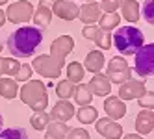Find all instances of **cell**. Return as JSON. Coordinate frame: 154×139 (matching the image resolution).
Instances as JSON below:
<instances>
[{"label": "cell", "mask_w": 154, "mask_h": 139, "mask_svg": "<svg viewBox=\"0 0 154 139\" xmlns=\"http://www.w3.org/2000/svg\"><path fill=\"white\" fill-rule=\"evenodd\" d=\"M141 13H143V19H145L149 24H154V0H145V2H143Z\"/></svg>", "instance_id": "obj_30"}, {"label": "cell", "mask_w": 154, "mask_h": 139, "mask_svg": "<svg viewBox=\"0 0 154 139\" xmlns=\"http://www.w3.org/2000/svg\"><path fill=\"white\" fill-rule=\"evenodd\" d=\"M104 110H106L108 119L119 121V119H123V117L126 115V104H125V100H121L119 97L112 95V97L104 98Z\"/></svg>", "instance_id": "obj_11"}, {"label": "cell", "mask_w": 154, "mask_h": 139, "mask_svg": "<svg viewBox=\"0 0 154 139\" xmlns=\"http://www.w3.org/2000/svg\"><path fill=\"white\" fill-rule=\"evenodd\" d=\"M84 74H85V69L82 63L78 61H72L67 65V80L72 82V83H80L84 80Z\"/></svg>", "instance_id": "obj_24"}, {"label": "cell", "mask_w": 154, "mask_h": 139, "mask_svg": "<svg viewBox=\"0 0 154 139\" xmlns=\"http://www.w3.org/2000/svg\"><path fill=\"white\" fill-rule=\"evenodd\" d=\"M123 139H143V137H141L139 134H126Z\"/></svg>", "instance_id": "obj_37"}, {"label": "cell", "mask_w": 154, "mask_h": 139, "mask_svg": "<svg viewBox=\"0 0 154 139\" xmlns=\"http://www.w3.org/2000/svg\"><path fill=\"white\" fill-rule=\"evenodd\" d=\"M2 126H4V117H2V113H0V132H2Z\"/></svg>", "instance_id": "obj_39"}, {"label": "cell", "mask_w": 154, "mask_h": 139, "mask_svg": "<svg viewBox=\"0 0 154 139\" xmlns=\"http://www.w3.org/2000/svg\"><path fill=\"white\" fill-rule=\"evenodd\" d=\"M87 85H89L93 97H106V95L112 93V82L106 78V74H100V72H97Z\"/></svg>", "instance_id": "obj_14"}, {"label": "cell", "mask_w": 154, "mask_h": 139, "mask_svg": "<svg viewBox=\"0 0 154 139\" xmlns=\"http://www.w3.org/2000/svg\"><path fill=\"white\" fill-rule=\"evenodd\" d=\"M121 4H123V0H102L98 6H100V9L104 13H115L121 8Z\"/></svg>", "instance_id": "obj_32"}, {"label": "cell", "mask_w": 154, "mask_h": 139, "mask_svg": "<svg viewBox=\"0 0 154 139\" xmlns=\"http://www.w3.org/2000/svg\"><path fill=\"white\" fill-rule=\"evenodd\" d=\"M119 24H121V17L117 13H102L100 19H98V28L104 32H112L119 28Z\"/></svg>", "instance_id": "obj_22"}, {"label": "cell", "mask_w": 154, "mask_h": 139, "mask_svg": "<svg viewBox=\"0 0 154 139\" xmlns=\"http://www.w3.org/2000/svg\"><path fill=\"white\" fill-rule=\"evenodd\" d=\"M95 122L97 132L106 139H121V135H123V124H119L117 121L104 117V119H97Z\"/></svg>", "instance_id": "obj_9"}, {"label": "cell", "mask_w": 154, "mask_h": 139, "mask_svg": "<svg viewBox=\"0 0 154 139\" xmlns=\"http://www.w3.org/2000/svg\"><path fill=\"white\" fill-rule=\"evenodd\" d=\"M20 67L19 59L15 58H0V78L2 76H15Z\"/></svg>", "instance_id": "obj_21"}, {"label": "cell", "mask_w": 154, "mask_h": 139, "mask_svg": "<svg viewBox=\"0 0 154 139\" xmlns=\"http://www.w3.org/2000/svg\"><path fill=\"white\" fill-rule=\"evenodd\" d=\"M134 58H136L134 71L141 78H150L154 74V43L143 45L134 54Z\"/></svg>", "instance_id": "obj_5"}, {"label": "cell", "mask_w": 154, "mask_h": 139, "mask_svg": "<svg viewBox=\"0 0 154 139\" xmlns=\"http://www.w3.org/2000/svg\"><path fill=\"white\" fill-rule=\"evenodd\" d=\"M69 2H76V0H69Z\"/></svg>", "instance_id": "obj_43"}, {"label": "cell", "mask_w": 154, "mask_h": 139, "mask_svg": "<svg viewBox=\"0 0 154 139\" xmlns=\"http://www.w3.org/2000/svg\"><path fill=\"white\" fill-rule=\"evenodd\" d=\"M74 87H76V83H72L69 80H61V82L56 83V95L60 97V100H67V98L72 97Z\"/></svg>", "instance_id": "obj_26"}, {"label": "cell", "mask_w": 154, "mask_h": 139, "mask_svg": "<svg viewBox=\"0 0 154 139\" xmlns=\"http://www.w3.org/2000/svg\"><path fill=\"white\" fill-rule=\"evenodd\" d=\"M87 2H97V0H87Z\"/></svg>", "instance_id": "obj_42"}, {"label": "cell", "mask_w": 154, "mask_h": 139, "mask_svg": "<svg viewBox=\"0 0 154 139\" xmlns=\"http://www.w3.org/2000/svg\"><path fill=\"white\" fill-rule=\"evenodd\" d=\"M52 15H58L63 20H76L80 11V6H76L74 2H69V0H56V4L50 8Z\"/></svg>", "instance_id": "obj_10"}, {"label": "cell", "mask_w": 154, "mask_h": 139, "mask_svg": "<svg viewBox=\"0 0 154 139\" xmlns=\"http://www.w3.org/2000/svg\"><path fill=\"white\" fill-rule=\"evenodd\" d=\"M50 121H58V122H67L74 117V106L69 100H58L54 104L52 111L48 113Z\"/></svg>", "instance_id": "obj_12"}, {"label": "cell", "mask_w": 154, "mask_h": 139, "mask_svg": "<svg viewBox=\"0 0 154 139\" xmlns=\"http://www.w3.org/2000/svg\"><path fill=\"white\" fill-rule=\"evenodd\" d=\"M72 98L74 102L80 106H89L91 104V98H93V93L89 89V85L87 83H76V87H74V93H72Z\"/></svg>", "instance_id": "obj_18"}, {"label": "cell", "mask_w": 154, "mask_h": 139, "mask_svg": "<svg viewBox=\"0 0 154 139\" xmlns=\"http://www.w3.org/2000/svg\"><path fill=\"white\" fill-rule=\"evenodd\" d=\"M45 139H60V137H56V135H52V134L47 132V134H45Z\"/></svg>", "instance_id": "obj_38"}, {"label": "cell", "mask_w": 154, "mask_h": 139, "mask_svg": "<svg viewBox=\"0 0 154 139\" xmlns=\"http://www.w3.org/2000/svg\"><path fill=\"white\" fill-rule=\"evenodd\" d=\"M91 41H95V45L100 50H109V48H112V34L100 30L98 26H97V32H95V35H93Z\"/></svg>", "instance_id": "obj_25"}, {"label": "cell", "mask_w": 154, "mask_h": 139, "mask_svg": "<svg viewBox=\"0 0 154 139\" xmlns=\"http://www.w3.org/2000/svg\"><path fill=\"white\" fill-rule=\"evenodd\" d=\"M50 122V117L47 111H34L30 117V124L35 128V130H45L47 124Z\"/></svg>", "instance_id": "obj_27"}, {"label": "cell", "mask_w": 154, "mask_h": 139, "mask_svg": "<svg viewBox=\"0 0 154 139\" xmlns=\"http://www.w3.org/2000/svg\"><path fill=\"white\" fill-rule=\"evenodd\" d=\"M65 139H91V137L87 134V130H84V128H69Z\"/></svg>", "instance_id": "obj_33"}, {"label": "cell", "mask_w": 154, "mask_h": 139, "mask_svg": "<svg viewBox=\"0 0 154 139\" xmlns=\"http://www.w3.org/2000/svg\"><path fill=\"white\" fill-rule=\"evenodd\" d=\"M0 52H2V41H0Z\"/></svg>", "instance_id": "obj_41"}, {"label": "cell", "mask_w": 154, "mask_h": 139, "mask_svg": "<svg viewBox=\"0 0 154 139\" xmlns=\"http://www.w3.org/2000/svg\"><path fill=\"white\" fill-rule=\"evenodd\" d=\"M100 15H102V9H100V6H98L97 2H85L80 8V11H78V19L85 26L97 24L98 19H100Z\"/></svg>", "instance_id": "obj_13"}, {"label": "cell", "mask_w": 154, "mask_h": 139, "mask_svg": "<svg viewBox=\"0 0 154 139\" xmlns=\"http://www.w3.org/2000/svg\"><path fill=\"white\" fill-rule=\"evenodd\" d=\"M106 78L112 83H125L132 78V69L123 56H113L106 67Z\"/></svg>", "instance_id": "obj_6"}, {"label": "cell", "mask_w": 154, "mask_h": 139, "mask_svg": "<svg viewBox=\"0 0 154 139\" xmlns=\"http://www.w3.org/2000/svg\"><path fill=\"white\" fill-rule=\"evenodd\" d=\"M8 2H9V0H0V6H6Z\"/></svg>", "instance_id": "obj_40"}, {"label": "cell", "mask_w": 154, "mask_h": 139, "mask_svg": "<svg viewBox=\"0 0 154 139\" xmlns=\"http://www.w3.org/2000/svg\"><path fill=\"white\" fill-rule=\"evenodd\" d=\"M6 23H8V20H6V13L2 11V9H0V28H2Z\"/></svg>", "instance_id": "obj_36"}, {"label": "cell", "mask_w": 154, "mask_h": 139, "mask_svg": "<svg viewBox=\"0 0 154 139\" xmlns=\"http://www.w3.org/2000/svg\"><path fill=\"white\" fill-rule=\"evenodd\" d=\"M17 93H19V85L13 78H9V76L0 78V95H2L4 98L11 100V98L17 97Z\"/></svg>", "instance_id": "obj_19"}, {"label": "cell", "mask_w": 154, "mask_h": 139, "mask_svg": "<svg viewBox=\"0 0 154 139\" xmlns=\"http://www.w3.org/2000/svg\"><path fill=\"white\" fill-rule=\"evenodd\" d=\"M45 130L48 132V134H52V135H56V137H60V139H65V135H67V132H69V126L65 124V122H58V121H50L48 124H47V128Z\"/></svg>", "instance_id": "obj_28"}, {"label": "cell", "mask_w": 154, "mask_h": 139, "mask_svg": "<svg viewBox=\"0 0 154 139\" xmlns=\"http://www.w3.org/2000/svg\"><path fill=\"white\" fill-rule=\"evenodd\" d=\"M54 4H56V0H39V8H52Z\"/></svg>", "instance_id": "obj_35"}, {"label": "cell", "mask_w": 154, "mask_h": 139, "mask_svg": "<svg viewBox=\"0 0 154 139\" xmlns=\"http://www.w3.org/2000/svg\"><path fill=\"white\" fill-rule=\"evenodd\" d=\"M13 80L15 82H28V80H32V67L26 65V63H20V67H19V71H17Z\"/></svg>", "instance_id": "obj_31"}, {"label": "cell", "mask_w": 154, "mask_h": 139, "mask_svg": "<svg viewBox=\"0 0 154 139\" xmlns=\"http://www.w3.org/2000/svg\"><path fill=\"white\" fill-rule=\"evenodd\" d=\"M43 43V32L37 26H20L11 32L6 41V48L15 59L30 58Z\"/></svg>", "instance_id": "obj_2"}, {"label": "cell", "mask_w": 154, "mask_h": 139, "mask_svg": "<svg viewBox=\"0 0 154 139\" xmlns=\"http://www.w3.org/2000/svg\"><path fill=\"white\" fill-rule=\"evenodd\" d=\"M121 15L128 23H137L139 20V4L136 0H123V4H121Z\"/></svg>", "instance_id": "obj_17"}, {"label": "cell", "mask_w": 154, "mask_h": 139, "mask_svg": "<svg viewBox=\"0 0 154 139\" xmlns=\"http://www.w3.org/2000/svg\"><path fill=\"white\" fill-rule=\"evenodd\" d=\"M136 128L141 135L150 134L154 130V111L152 110H141L136 117Z\"/></svg>", "instance_id": "obj_15"}, {"label": "cell", "mask_w": 154, "mask_h": 139, "mask_svg": "<svg viewBox=\"0 0 154 139\" xmlns=\"http://www.w3.org/2000/svg\"><path fill=\"white\" fill-rule=\"evenodd\" d=\"M4 13H6V20H9L13 24L28 23V20H32V15H34V6L28 0H17L11 6H8Z\"/></svg>", "instance_id": "obj_7"}, {"label": "cell", "mask_w": 154, "mask_h": 139, "mask_svg": "<svg viewBox=\"0 0 154 139\" xmlns=\"http://www.w3.org/2000/svg\"><path fill=\"white\" fill-rule=\"evenodd\" d=\"M19 97L26 106H30L34 111H45L48 106V93L47 85L41 80H28L23 87L19 89Z\"/></svg>", "instance_id": "obj_4"}, {"label": "cell", "mask_w": 154, "mask_h": 139, "mask_svg": "<svg viewBox=\"0 0 154 139\" xmlns=\"http://www.w3.org/2000/svg\"><path fill=\"white\" fill-rule=\"evenodd\" d=\"M145 93H147V87H145V82H141V80L130 78L125 83L119 85V98L121 100H136Z\"/></svg>", "instance_id": "obj_8"}, {"label": "cell", "mask_w": 154, "mask_h": 139, "mask_svg": "<svg viewBox=\"0 0 154 139\" xmlns=\"http://www.w3.org/2000/svg\"><path fill=\"white\" fill-rule=\"evenodd\" d=\"M0 139H28L24 128H6L0 132Z\"/></svg>", "instance_id": "obj_29"}, {"label": "cell", "mask_w": 154, "mask_h": 139, "mask_svg": "<svg viewBox=\"0 0 154 139\" xmlns=\"http://www.w3.org/2000/svg\"><path fill=\"white\" fill-rule=\"evenodd\" d=\"M84 65H85V69L89 72H95V74L100 72L102 67H104V54H102V50H91L89 54L85 56Z\"/></svg>", "instance_id": "obj_16"}, {"label": "cell", "mask_w": 154, "mask_h": 139, "mask_svg": "<svg viewBox=\"0 0 154 139\" xmlns=\"http://www.w3.org/2000/svg\"><path fill=\"white\" fill-rule=\"evenodd\" d=\"M32 20H34V24L37 28H47L52 20V11L48 8H37L34 15H32Z\"/></svg>", "instance_id": "obj_23"}, {"label": "cell", "mask_w": 154, "mask_h": 139, "mask_svg": "<svg viewBox=\"0 0 154 139\" xmlns=\"http://www.w3.org/2000/svg\"><path fill=\"white\" fill-rule=\"evenodd\" d=\"M76 119H78L82 124H91L98 119V110L95 106H82L80 110H76Z\"/></svg>", "instance_id": "obj_20"}, {"label": "cell", "mask_w": 154, "mask_h": 139, "mask_svg": "<svg viewBox=\"0 0 154 139\" xmlns=\"http://www.w3.org/2000/svg\"><path fill=\"white\" fill-rule=\"evenodd\" d=\"M139 106L143 110H152V106H154V93H145V95H141V97L137 98Z\"/></svg>", "instance_id": "obj_34"}, {"label": "cell", "mask_w": 154, "mask_h": 139, "mask_svg": "<svg viewBox=\"0 0 154 139\" xmlns=\"http://www.w3.org/2000/svg\"><path fill=\"white\" fill-rule=\"evenodd\" d=\"M74 50V41L71 35H60L52 41L50 45V54L37 56L32 61V71L50 80H56L61 76V69L65 65V58Z\"/></svg>", "instance_id": "obj_1"}, {"label": "cell", "mask_w": 154, "mask_h": 139, "mask_svg": "<svg viewBox=\"0 0 154 139\" xmlns=\"http://www.w3.org/2000/svg\"><path fill=\"white\" fill-rule=\"evenodd\" d=\"M112 45L121 52V56H134L136 52L145 45V35L136 26H121L112 35Z\"/></svg>", "instance_id": "obj_3"}]
</instances>
